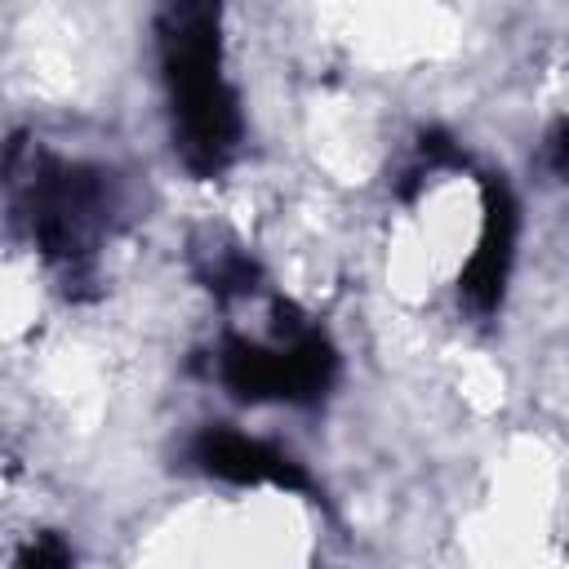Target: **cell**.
<instances>
[{"label":"cell","instance_id":"6","mask_svg":"<svg viewBox=\"0 0 569 569\" xmlns=\"http://www.w3.org/2000/svg\"><path fill=\"white\" fill-rule=\"evenodd\" d=\"M204 284L213 289V298H231V293H253L258 289V267L244 253L222 249L213 258V267L204 271Z\"/></svg>","mask_w":569,"mask_h":569},{"label":"cell","instance_id":"8","mask_svg":"<svg viewBox=\"0 0 569 569\" xmlns=\"http://www.w3.org/2000/svg\"><path fill=\"white\" fill-rule=\"evenodd\" d=\"M418 151H422L431 164H458V160H462V156L453 151L449 133H440V129H427V133L418 138Z\"/></svg>","mask_w":569,"mask_h":569},{"label":"cell","instance_id":"1","mask_svg":"<svg viewBox=\"0 0 569 569\" xmlns=\"http://www.w3.org/2000/svg\"><path fill=\"white\" fill-rule=\"evenodd\" d=\"M160 67L173 102V147L196 178L227 169L240 142L236 93L222 80V40L213 4H169L160 13Z\"/></svg>","mask_w":569,"mask_h":569},{"label":"cell","instance_id":"7","mask_svg":"<svg viewBox=\"0 0 569 569\" xmlns=\"http://www.w3.org/2000/svg\"><path fill=\"white\" fill-rule=\"evenodd\" d=\"M13 569H71V547L62 533L44 529L36 538H27L13 556Z\"/></svg>","mask_w":569,"mask_h":569},{"label":"cell","instance_id":"3","mask_svg":"<svg viewBox=\"0 0 569 569\" xmlns=\"http://www.w3.org/2000/svg\"><path fill=\"white\" fill-rule=\"evenodd\" d=\"M338 356L320 329H302L284 338V347H258L244 338H227L218 351V378L240 400H293L311 405L333 387Z\"/></svg>","mask_w":569,"mask_h":569},{"label":"cell","instance_id":"5","mask_svg":"<svg viewBox=\"0 0 569 569\" xmlns=\"http://www.w3.org/2000/svg\"><path fill=\"white\" fill-rule=\"evenodd\" d=\"M485 227H480V244L462 271V293L476 311H493L507 284V267H511V244H516V200L507 191V182L485 178Z\"/></svg>","mask_w":569,"mask_h":569},{"label":"cell","instance_id":"2","mask_svg":"<svg viewBox=\"0 0 569 569\" xmlns=\"http://www.w3.org/2000/svg\"><path fill=\"white\" fill-rule=\"evenodd\" d=\"M13 182H18L22 218H27L36 249L62 271L67 293H84L80 284H89L93 240L111 209L107 178L89 164H62L53 156H31V173Z\"/></svg>","mask_w":569,"mask_h":569},{"label":"cell","instance_id":"4","mask_svg":"<svg viewBox=\"0 0 569 569\" xmlns=\"http://www.w3.org/2000/svg\"><path fill=\"white\" fill-rule=\"evenodd\" d=\"M191 458L200 471L231 480V485H276L289 493H311V476L276 445L240 436L231 427H204L191 440Z\"/></svg>","mask_w":569,"mask_h":569}]
</instances>
